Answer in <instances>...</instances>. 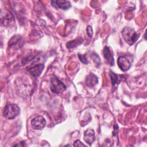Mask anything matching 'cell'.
<instances>
[{
    "instance_id": "cell-14",
    "label": "cell",
    "mask_w": 147,
    "mask_h": 147,
    "mask_svg": "<svg viewBox=\"0 0 147 147\" xmlns=\"http://www.w3.org/2000/svg\"><path fill=\"white\" fill-rule=\"evenodd\" d=\"M90 56L93 59V61L95 62L96 65H100V59H99V57L98 56V55L97 54H95V53H93L90 55Z\"/></svg>"
},
{
    "instance_id": "cell-13",
    "label": "cell",
    "mask_w": 147,
    "mask_h": 147,
    "mask_svg": "<svg viewBox=\"0 0 147 147\" xmlns=\"http://www.w3.org/2000/svg\"><path fill=\"white\" fill-rule=\"evenodd\" d=\"M110 79H111V84H112L113 87H114V86H115L116 84H118L119 83L120 81H119L118 76L116 74L110 71Z\"/></svg>"
},
{
    "instance_id": "cell-16",
    "label": "cell",
    "mask_w": 147,
    "mask_h": 147,
    "mask_svg": "<svg viewBox=\"0 0 147 147\" xmlns=\"http://www.w3.org/2000/svg\"><path fill=\"white\" fill-rule=\"evenodd\" d=\"M86 30H87V33L88 36L90 37H92V36L93 35V30H92V27L91 26H90V25L87 26Z\"/></svg>"
},
{
    "instance_id": "cell-12",
    "label": "cell",
    "mask_w": 147,
    "mask_h": 147,
    "mask_svg": "<svg viewBox=\"0 0 147 147\" xmlns=\"http://www.w3.org/2000/svg\"><path fill=\"white\" fill-rule=\"evenodd\" d=\"M83 41V40L81 37H79V38H76L74 40H72V41H70L68 42L66 44V46L69 49L72 48L76 47L77 45L82 44Z\"/></svg>"
},
{
    "instance_id": "cell-8",
    "label": "cell",
    "mask_w": 147,
    "mask_h": 147,
    "mask_svg": "<svg viewBox=\"0 0 147 147\" xmlns=\"http://www.w3.org/2000/svg\"><path fill=\"white\" fill-rule=\"evenodd\" d=\"M52 5L55 7H58L63 10H67L71 6V2L68 1L58 0V1H52Z\"/></svg>"
},
{
    "instance_id": "cell-2",
    "label": "cell",
    "mask_w": 147,
    "mask_h": 147,
    "mask_svg": "<svg viewBox=\"0 0 147 147\" xmlns=\"http://www.w3.org/2000/svg\"><path fill=\"white\" fill-rule=\"evenodd\" d=\"M20 113V107L16 104H8L3 110V116L8 119H13Z\"/></svg>"
},
{
    "instance_id": "cell-6",
    "label": "cell",
    "mask_w": 147,
    "mask_h": 147,
    "mask_svg": "<svg viewBox=\"0 0 147 147\" xmlns=\"http://www.w3.org/2000/svg\"><path fill=\"white\" fill-rule=\"evenodd\" d=\"M44 68L43 64H37L32 65L28 68V71L33 77H38L42 73Z\"/></svg>"
},
{
    "instance_id": "cell-4",
    "label": "cell",
    "mask_w": 147,
    "mask_h": 147,
    "mask_svg": "<svg viewBox=\"0 0 147 147\" xmlns=\"http://www.w3.org/2000/svg\"><path fill=\"white\" fill-rule=\"evenodd\" d=\"M132 61L133 59L131 56L123 55L121 56L118 58L117 64L122 71H127L130 68Z\"/></svg>"
},
{
    "instance_id": "cell-7",
    "label": "cell",
    "mask_w": 147,
    "mask_h": 147,
    "mask_svg": "<svg viewBox=\"0 0 147 147\" xmlns=\"http://www.w3.org/2000/svg\"><path fill=\"white\" fill-rule=\"evenodd\" d=\"M103 54L106 63L111 66H113L114 65V59L113 57V54L109 47L105 46L104 47L103 50Z\"/></svg>"
},
{
    "instance_id": "cell-3",
    "label": "cell",
    "mask_w": 147,
    "mask_h": 147,
    "mask_svg": "<svg viewBox=\"0 0 147 147\" xmlns=\"http://www.w3.org/2000/svg\"><path fill=\"white\" fill-rule=\"evenodd\" d=\"M50 90L55 94H59L66 90V86L55 76H52L50 79Z\"/></svg>"
},
{
    "instance_id": "cell-10",
    "label": "cell",
    "mask_w": 147,
    "mask_h": 147,
    "mask_svg": "<svg viewBox=\"0 0 147 147\" xmlns=\"http://www.w3.org/2000/svg\"><path fill=\"white\" fill-rule=\"evenodd\" d=\"M86 84L89 87H94L98 82V79L96 76L92 73H90L86 78Z\"/></svg>"
},
{
    "instance_id": "cell-17",
    "label": "cell",
    "mask_w": 147,
    "mask_h": 147,
    "mask_svg": "<svg viewBox=\"0 0 147 147\" xmlns=\"http://www.w3.org/2000/svg\"><path fill=\"white\" fill-rule=\"evenodd\" d=\"M74 145L75 146H84V145L81 141H80L79 140L75 141L74 144Z\"/></svg>"
},
{
    "instance_id": "cell-5",
    "label": "cell",
    "mask_w": 147,
    "mask_h": 147,
    "mask_svg": "<svg viewBox=\"0 0 147 147\" xmlns=\"http://www.w3.org/2000/svg\"><path fill=\"white\" fill-rule=\"evenodd\" d=\"M46 120L41 115L35 117L31 121V126L34 130H42L46 126Z\"/></svg>"
},
{
    "instance_id": "cell-1",
    "label": "cell",
    "mask_w": 147,
    "mask_h": 147,
    "mask_svg": "<svg viewBox=\"0 0 147 147\" xmlns=\"http://www.w3.org/2000/svg\"><path fill=\"white\" fill-rule=\"evenodd\" d=\"M121 34L123 40L129 45H131L134 44L138 39L140 34L130 27H125L121 31Z\"/></svg>"
},
{
    "instance_id": "cell-11",
    "label": "cell",
    "mask_w": 147,
    "mask_h": 147,
    "mask_svg": "<svg viewBox=\"0 0 147 147\" xmlns=\"http://www.w3.org/2000/svg\"><path fill=\"white\" fill-rule=\"evenodd\" d=\"M13 17L9 13H6L4 15H2L1 14V25L3 26H6L7 25L9 24L10 22L12 21Z\"/></svg>"
},
{
    "instance_id": "cell-9",
    "label": "cell",
    "mask_w": 147,
    "mask_h": 147,
    "mask_svg": "<svg viewBox=\"0 0 147 147\" xmlns=\"http://www.w3.org/2000/svg\"><path fill=\"white\" fill-rule=\"evenodd\" d=\"M84 140L89 145H91L94 142L95 140V131L92 129L88 128L85 131Z\"/></svg>"
},
{
    "instance_id": "cell-15",
    "label": "cell",
    "mask_w": 147,
    "mask_h": 147,
    "mask_svg": "<svg viewBox=\"0 0 147 147\" xmlns=\"http://www.w3.org/2000/svg\"><path fill=\"white\" fill-rule=\"evenodd\" d=\"M78 57H79V60H80V61L82 63H83V64H88V60H87L85 55L79 54L78 55Z\"/></svg>"
}]
</instances>
